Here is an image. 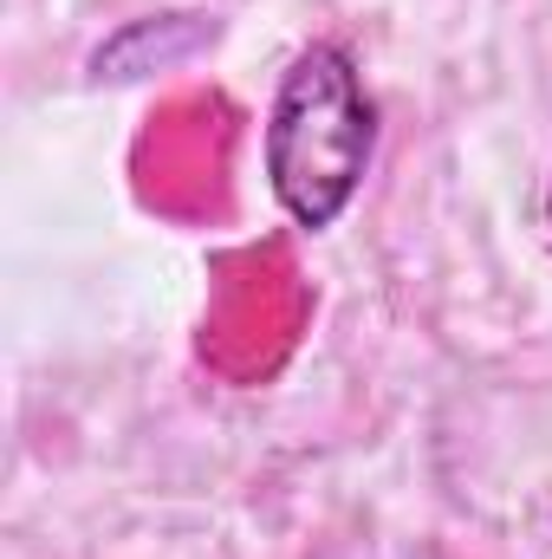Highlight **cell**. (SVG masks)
Instances as JSON below:
<instances>
[{
  "instance_id": "6da1fadb",
  "label": "cell",
  "mask_w": 552,
  "mask_h": 559,
  "mask_svg": "<svg viewBox=\"0 0 552 559\" xmlns=\"http://www.w3.org/2000/svg\"><path fill=\"white\" fill-rule=\"evenodd\" d=\"M377 150V105L338 39H312L267 105V189L292 228L325 235L358 202Z\"/></svg>"
},
{
  "instance_id": "7a4b0ae2",
  "label": "cell",
  "mask_w": 552,
  "mask_h": 559,
  "mask_svg": "<svg viewBox=\"0 0 552 559\" xmlns=\"http://www.w3.org/2000/svg\"><path fill=\"white\" fill-rule=\"evenodd\" d=\"M547 235H552V176H547Z\"/></svg>"
}]
</instances>
